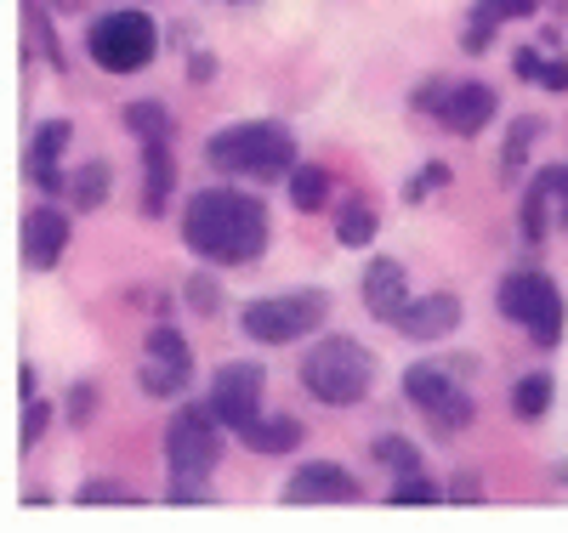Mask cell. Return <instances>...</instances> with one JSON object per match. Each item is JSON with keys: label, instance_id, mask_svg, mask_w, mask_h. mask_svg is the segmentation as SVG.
Wrapping results in <instances>:
<instances>
[{"label": "cell", "instance_id": "cell-1", "mask_svg": "<svg viewBox=\"0 0 568 533\" xmlns=\"http://www.w3.org/2000/svg\"><path fill=\"white\" fill-rule=\"evenodd\" d=\"M182 238L211 267H245L267 250V211H262V199H245L233 187H205L187 199Z\"/></svg>", "mask_w": 568, "mask_h": 533}, {"label": "cell", "instance_id": "cell-2", "mask_svg": "<svg viewBox=\"0 0 568 533\" xmlns=\"http://www.w3.org/2000/svg\"><path fill=\"white\" fill-rule=\"evenodd\" d=\"M205 160L222 176H256V182H278L296 171V136L284 131L278 120H245L227 125L205 142Z\"/></svg>", "mask_w": 568, "mask_h": 533}, {"label": "cell", "instance_id": "cell-3", "mask_svg": "<svg viewBox=\"0 0 568 533\" xmlns=\"http://www.w3.org/2000/svg\"><path fill=\"white\" fill-rule=\"evenodd\" d=\"M369 380H375V352L347 341V335H324V341L302 358V386H307V398L329 403V409H347L369 392Z\"/></svg>", "mask_w": 568, "mask_h": 533}, {"label": "cell", "instance_id": "cell-4", "mask_svg": "<svg viewBox=\"0 0 568 533\" xmlns=\"http://www.w3.org/2000/svg\"><path fill=\"white\" fill-rule=\"evenodd\" d=\"M329 318V296L324 289H284V296H267V301H251L240 312L245 335L262 347H284V341H302V335H318Z\"/></svg>", "mask_w": 568, "mask_h": 533}, {"label": "cell", "instance_id": "cell-5", "mask_svg": "<svg viewBox=\"0 0 568 533\" xmlns=\"http://www.w3.org/2000/svg\"><path fill=\"white\" fill-rule=\"evenodd\" d=\"M154 45H160L154 18H142V12H103L98 23L85 29L91 63L109 69V74H136V69H149Z\"/></svg>", "mask_w": 568, "mask_h": 533}, {"label": "cell", "instance_id": "cell-6", "mask_svg": "<svg viewBox=\"0 0 568 533\" xmlns=\"http://www.w3.org/2000/svg\"><path fill=\"white\" fill-rule=\"evenodd\" d=\"M495 301H500L506 318H517L535 335V347H557V335H562V296H557V284L546 273H511Z\"/></svg>", "mask_w": 568, "mask_h": 533}, {"label": "cell", "instance_id": "cell-7", "mask_svg": "<svg viewBox=\"0 0 568 533\" xmlns=\"http://www.w3.org/2000/svg\"><path fill=\"white\" fill-rule=\"evenodd\" d=\"M216 409H182L165 431V460L176 476H205L222 460V431L211 426Z\"/></svg>", "mask_w": 568, "mask_h": 533}, {"label": "cell", "instance_id": "cell-8", "mask_svg": "<svg viewBox=\"0 0 568 533\" xmlns=\"http://www.w3.org/2000/svg\"><path fill=\"white\" fill-rule=\"evenodd\" d=\"M404 398H409L415 409L433 414L438 431H460V426H471V414H478V403H471L460 386H455L444 369H433V363H415V369L404 375Z\"/></svg>", "mask_w": 568, "mask_h": 533}, {"label": "cell", "instance_id": "cell-9", "mask_svg": "<svg viewBox=\"0 0 568 533\" xmlns=\"http://www.w3.org/2000/svg\"><path fill=\"white\" fill-rule=\"evenodd\" d=\"M187 375H194V347L182 341L176 329H149V358H142V392L149 398H176L182 386H187Z\"/></svg>", "mask_w": 568, "mask_h": 533}, {"label": "cell", "instance_id": "cell-10", "mask_svg": "<svg viewBox=\"0 0 568 533\" xmlns=\"http://www.w3.org/2000/svg\"><path fill=\"white\" fill-rule=\"evenodd\" d=\"M211 409H216L222 426L245 431L262 414V369L256 363H222L216 380H211Z\"/></svg>", "mask_w": 568, "mask_h": 533}, {"label": "cell", "instance_id": "cell-11", "mask_svg": "<svg viewBox=\"0 0 568 533\" xmlns=\"http://www.w3.org/2000/svg\"><path fill=\"white\" fill-rule=\"evenodd\" d=\"M426 103L438 109V120L455 131V136H478L489 120H495V91L466 80V85H444V91H426Z\"/></svg>", "mask_w": 568, "mask_h": 533}, {"label": "cell", "instance_id": "cell-12", "mask_svg": "<svg viewBox=\"0 0 568 533\" xmlns=\"http://www.w3.org/2000/svg\"><path fill=\"white\" fill-rule=\"evenodd\" d=\"M393 324H398L404 341H444V335H455V324H460V301L449 296V289H433V296L409 301Z\"/></svg>", "mask_w": 568, "mask_h": 533}, {"label": "cell", "instance_id": "cell-13", "mask_svg": "<svg viewBox=\"0 0 568 533\" xmlns=\"http://www.w3.org/2000/svg\"><path fill=\"white\" fill-rule=\"evenodd\" d=\"M69 250V216L58 205H34L23 216V262L29 267H58Z\"/></svg>", "mask_w": 568, "mask_h": 533}, {"label": "cell", "instance_id": "cell-14", "mask_svg": "<svg viewBox=\"0 0 568 533\" xmlns=\"http://www.w3.org/2000/svg\"><path fill=\"white\" fill-rule=\"evenodd\" d=\"M284 500L291 505H329V500H358V482L342 471V465H329V460H318V465H302L291 482H284Z\"/></svg>", "mask_w": 568, "mask_h": 533}, {"label": "cell", "instance_id": "cell-15", "mask_svg": "<svg viewBox=\"0 0 568 533\" xmlns=\"http://www.w3.org/2000/svg\"><path fill=\"white\" fill-rule=\"evenodd\" d=\"M546 216H557V227H568V165H546L524 199V233L546 238Z\"/></svg>", "mask_w": 568, "mask_h": 533}, {"label": "cell", "instance_id": "cell-16", "mask_svg": "<svg viewBox=\"0 0 568 533\" xmlns=\"http://www.w3.org/2000/svg\"><path fill=\"white\" fill-rule=\"evenodd\" d=\"M364 307H369L375 318H398V312L409 307V273H404L398 262H387V256H375V262L364 267Z\"/></svg>", "mask_w": 568, "mask_h": 533}, {"label": "cell", "instance_id": "cell-17", "mask_svg": "<svg viewBox=\"0 0 568 533\" xmlns=\"http://www.w3.org/2000/svg\"><path fill=\"white\" fill-rule=\"evenodd\" d=\"M69 136H74L69 120H45V125L34 131V142H29V182H34V187H45V193H58V187H63L58 154L69 148Z\"/></svg>", "mask_w": 568, "mask_h": 533}, {"label": "cell", "instance_id": "cell-18", "mask_svg": "<svg viewBox=\"0 0 568 533\" xmlns=\"http://www.w3.org/2000/svg\"><path fill=\"white\" fill-rule=\"evenodd\" d=\"M240 438H245V449H256V454H291V449L302 443V420H291V414H256Z\"/></svg>", "mask_w": 568, "mask_h": 533}, {"label": "cell", "instance_id": "cell-19", "mask_svg": "<svg viewBox=\"0 0 568 533\" xmlns=\"http://www.w3.org/2000/svg\"><path fill=\"white\" fill-rule=\"evenodd\" d=\"M165 193H171V154H165V142H149L142 148V216H160Z\"/></svg>", "mask_w": 568, "mask_h": 533}, {"label": "cell", "instance_id": "cell-20", "mask_svg": "<svg viewBox=\"0 0 568 533\" xmlns=\"http://www.w3.org/2000/svg\"><path fill=\"white\" fill-rule=\"evenodd\" d=\"M291 199H296V211H324V199H329V171L296 165V171H291Z\"/></svg>", "mask_w": 568, "mask_h": 533}, {"label": "cell", "instance_id": "cell-21", "mask_svg": "<svg viewBox=\"0 0 568 533\" xmlns=\"http://www.w3.org/2000/svg\"><path fill=\"white\" fill-rule=\"evenodd\" d=\"M336 233H342V245H353V250L375 245V211L364 199H347L342 216H336Z\"/></svg>", "mask_w": 568, "mask_h": 533}, {"label": "cell", "instance_id": "cell-22", "mask_svg": "<svg viewBox=\"0 0 568 533\" xmlns=\"http://www.w3.org/2000/svg\"><path fill=\"white\" fill-rule=\"evenodd\" d=\"M69 193H74V205H80V211H98V205L109 199V165H103V160L80 165L74 182H69Z\"/></svg>", "mask_w": 568, "mask_h": 533}, {"label": "cell", "instance_id": "cell-23", "mask_svg": "<svg viewBox=\"0 0 568 533\" xmlns=\"http://www.w3.org/2000/svg\"><path fill=\"white\" fill-rule=\"evenodd\" d=\"M511 409L524 414V420H540L551 409V375H524L511 386Z\"/></svg>", "mask_w": 568, "mask_h": 533}, {"label": "cell", "instance_id": "cell-24", "mask_svg": "<svg viewBox=\"0 0 568 533\" xmlns=\"http://www.w3.org/2000/svg\"><path fill=\"white\" fill-rule=\"evenodd\" d=\"M125 131H136L142 142H165L171 114H165L160 103H131V109H125Z\"/></svg>", "mask_w": 568, "mask_h": 533}, {"label": "cell", "instance_id": "cell-25", "mask_svg": "<svg viewBox=\"0 0 568 533\" xmlns=\"http://www.w3.org/2000/svg\"><path fill=\"white\" fill-rule=\"evenodd\" d=\"M511 12H506V0H478V12H471V29H466V52H484L489 45V34H495V23H506Z\"/></svg>", "mask_w": 568, "mask_h": 533}, {"label": "cell", "instance_id": "cell-26", "mask_svg": "<svg viewBox=\"0 0 568 533\" xmlns=\"http://www.w3.org/2000/svg\"><path fill=\"white\" fill-rule=\"evenodd\" d=\"M369 454L382 460V465H393L398 476H404V471H420V454H415L404 438H375V443H369Z\"/></svg>", "mask_w": 568, "mask_h": 533}, {"label": "cell", "instance_id": "cell-27", "mask_svg": "<svg viewBox=\"0 0 568 533\" xmlns=\"http://www.w3.org/2000/svg\"><path fill=\"white\" fill-rule=\"evenodd\" d=\"M142 494L131 489V482H85L80 489V505H136Z\"/></svg>", "mask_w": 568, "mask_h": 533}, {"label": "cell", "instance_id": "cell-28", "mask_svg": "<svg viewBox=\"0 0 568 533\" xmlns=\"http://www.w3.org/2000/svg\"><path fill=\"white\" fill-rule=\"evenodd\" d=\"M433 500H438V489L426 482V471H404L393 482V505H433Z\"/></svg>", "mask_w": 568, "mask_h": 533}, {"label": "cell", "instance_id": "cell-29", "mask_svg": "<svg viewBox=\"0 0 568 533\" xmlns=\"http://www.w3.org/2000/svg\"><path fill=\"white\" fill-rule=\"evenodd\" d=\"M540 136V125L535 120H517V131L506 136V171H517V165H524L529 160V142Z\"/></svg>", "mask_w": 568, "mask_h": 533}, {"label": "cell", "instance_id": "cell-30", "mask_svg": "<svg viewBox=\"0 0 568 533\" xmlns=\"http://www.w3.org/2000/svg\"><path fill=\"white\" fill-rule=\"evenodd\" d=\"M45 426H52V403H34L29 398V409H23V443H40Z\"/></svg>", "mask_w": 568, "mask_h": 533}, {"label": "cell", "instance_id": "cell-31", "mask_svg": "<svg viewBox=\"0 0 568 533\" xmlns=\"http://www.w3.org/2000/svg\"><path fill=\"white\" fill-rule=\"evenodd\" d=\"M187 307H194V312H216V284L211 278H187Z\"/></svg>", "mask_w": 568, "mask_h": 533}, {"label": "cell", "instance_id": "cell-32", "mask_svg": "<svg viewBox=\"0 0 568 533\" xmlns=\"http://www.w3.org/2000/svg\"><path fill=\"white\" fill-rule=\"evenodd\" d=\"M171 500H176V505H200V500H211V494H205L200 476H176V482H171Z\"/></svg>", "mask_w": 568, "mask_h": 533}, {"label": "cell", "instance_id": "cell-33", "mask_svg": "<svg viewBox=\"0 0 568 533\" xmlns=\"http://www.w3.org/2000/svg\"><path fill=\"white\" fill-rule=\"evenodd\" d=\"M91 403H98V392H91V386H74V398H69V420H74V426H85V420H91Z\"/></svg>", "mask_w": 568, "mask_h": 533}, {"label": "cell", "instance_id": "cell-34", "mask_svg": "<svg viewBox=\"0 0 568 533\" xmlns=\"http://www.w3.org/2000/svg\"><path fill=\"white\" fill-rule=\"evenodd\" d=\"M540 85L546 91H568V63L557 58V63H540Z\"/></svg>", "mask_w": 568, "mask_h": 533}, {"label": "cell", "instance_id": "cell-35", "mask_svg": "<svg viewBox=\"0 0 568 533\" xmlns=\"http://www.w3.org/2000/svg\"><path fill=\"white\" fill-rule=\"evenodd\" d=\"M511 63H517V74H524V80H540V52H529V45H524Z\"/></svg>", "mask_w": 568, "mask_h": 533}, {"label": "cell", "instance_id": "cell-36", "mask_svg": "<svg viewBox=\"0 0 568 533\" xmlns=\"http://www.w3.org/2000/svg\"><path fill=\"white\" fill-rule=\"evenodd\" d=\"M449 494H455V500H478L484 489H478V482H471V476H460V482H455V489H449Z\"/></svg>", "mask_w": 568, "mask_h": 533}]
</instances>
